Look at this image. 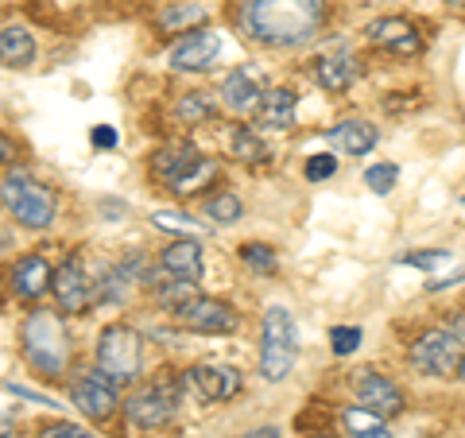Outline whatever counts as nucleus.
Wrapping results in <instances>:
<instances>
[{
	"label": "nucleus",
	"instance_id": "1",
	"mask_svg": "<svg viewBox=\"0 0 465 438\" xmlns=\"http://www.w3.org/2000/svg\"><path fill=\"white\" fill-rule=\"evenodd\" d=\"M326 24V0H241V27L264 47H302Z\"/></svg>",
	"mask_w": 465,
	"mask_h": 438
},
{
	"label": "nucleus",
	"instance_id": "2",
	"mask_svg": "<svg viewBox=\"0 0 465 438\" xmlns=\"http://www.w3.org/2000/svg\"><path fill=\"white\" fill-rule=\"evenodd\" d=\"M20 345H24V361L32 364L39 376H63L66 361H70V338L66 326L54 311H32L20 330Z\"/></svg>",
	"mask_w": 465,
	"mask_h": 438
},
{
	"label": "nucleus",
	"instance_id": "3",
	"mask_svg": "<svg viewBox=\"0 0 465 438\" xmlns=\"http://www.w3.org/2000/svg\"><path fill=\"white\" fill-rule=\"evenodd\" d=\"M140 361H143V342H140V333L133 326L116 323L109 330H101V338H97V369L105 373L116 388L136 384Z\"/></svg>",
	"mask_w": 465,
	"mask_h": 438
},
{
	"label": "nucleus",
	"instance_id": "4",
	"mask_svg": "<svg viewBox=\"0 0 465 438\" xmlns=\"http://www.w3.org/2000/svg\"><path fill=\"white\" fill-rule=\"evenodd\" d=\"M295 323L283 306H272L264 314V333H260V376L268 384L287 381V373L295 369Z\"/></svg>",
	"mask_w": 465,
	"mask_h": 438
},
{
	"label": "nucleus",
	"instance_id": "5",
	"mask_svg": "<svg viewBox=\"0 0 465 438\" xmlns=\"http://www.w3.org/2000/svg\"><path fill=\"white\" fill-rule=\"evenodd\" d=\"M0 194H5V210L16 217L20 225H27V229H47L54 222V191H51V186H43V183H35L32 174L8 171L5 174V186H0Z\"/></svg>",
	"mask_w": 465,
	"mask_h": 438
},
{
	"label": "nucleus",
	"instance_id": "6",
	"mask_svg": "<svg viewBox=\"0 0 465 438\" xmlns=\"http://www.w3.org/2000/svg\"><path fill=\"white\" fill-rule=\"evenodd\" d=\"M458 345H461V338L454 330H427L415 338L411 361L419 364V373H427V376H450L461 369Z\"/></svg>",
	"mask_w": 465,
	"mask_h": 438
},
{
	"label": "nucleus",
	"instance_id": "7",
	"mask_svg": "<svg viewBox=\"0 0 465 438\" xmlns=\"http://www.w3.org/2000/svg\"><path fill=\"white\" fill-rule=\"evenodd\" d=\"M174 412H179V384H167V381H159V384H148V388H140L133 400H128V419L136 423V427H167V423L174 419Z\"/></svg>",
	"mask_w": 465,
	"mask_h": 438
},
{
	"label": "nucleus",
	"instance_id": "8",
	"mask_svg": "<svg viewBox=\"0 0 465 438\" xmlns=\"http://www.w3.org/2000/svg\"><path fill=\"white\" fill-rule=\"evenodd\" d=\"M183 388L202 403L232 400L241 392V373L232 364H194L183 373Z\"/></svg>",
	"mask_w": 465,
	"mask_h": 438
},
{
	"label": "nucleus",
	"instance_id": "9",
	"mask_svg": "<svg viewBox=\"0 0 465 438\" xmlns=\"http://www.w3.org/2000/svg\"><path fill=\"white\" fill-rule=\"evenodd\" d=\"M174 314H179V323L194 333H232L241 326V314L232 311L229 303L206 299V295H198L194 303H186L183 311H174Z\"/></svg>",
	"mask_w": 465,
	"mask_h": 438
},
{
	"label": "nucleus",
	"instance_id": "10",
	"mask_svg": "<svg viewBox=\"0 0 465 438\" xmlns=\"http://www.w3.org/2000/svg\"><path fill=\"white\" fill-rule=\"evenodd\" d=\"M365 35H369V43H376V47H384V51L400 55V58H411V55L423 51V35H419V27L407 16H381V20H372L365 27Z\"/></svg>",
	"mask_w": 465,
	"mask_h": 438
},
{
	"label": "nucleus",
	"instance_id": "11",
	"mask_svg": "<svg viewBox=\"0 0 465 438\" xmlns=\"http://www.w3.org/2000/svg\"><path fill=\"white\" fill-rule=\"evenodd\" d=\"M74 403H78V412H82L85 419L109 423V419L116 415V384H113L101 369L85 373L82 381L74 384Z\"/></svg>",
	"mask_w": 465,
	"mask_h": 438
},
{
	"label": "nucleus",
	"instance_id": "12",
	"mask_svg": "<svg viewBox=\"0 0 465 438\" xmlns=\"http://www.w3.org/2000/svg\"><path fill=\"white\" fill-rule=\"evenodd\" d=\"M51 291L58 306H63L66 314H85L94 303V287H90V275H85L82 260H66V264L54 268V280H51Z\"/></svg>",
	"mask_w": 465,
	"mask_h": 438
},
{
	"label": "nucleus",
	"instance_id": "13",
	"mask_svg": "<svg viewBox=\"0 0 465 438\" xmlns=\"http://www.w3.org/2000/svg\"><path fill=\"white\" fill-rule=\"evenodd\" d=\"M264 94H268V78H264V70H260L256 63L237 66L225 78V85H222V97H225V105L232 113H252V109H260Z\"/></svg>",
	"mask_w": 465,
	"mask_h": 438
},
{
	"label": "nucleus",
	"instance_id": "14",
	"mask_svg": "<svg viewBox=\"0 0 465 438\" xmlns=\"http://www.w3.org/2000/svg\"><path fill=\"white\" fill-rule=\"evenodd\" d=\"M217 51H222V39L213 32H183L171 47V70H183V75H194V70H206Z\"/></svg>",
	"mask_w": 465,
	"mask_h": 438
},
{
	"label": "nucleus",
	"instance_id": "15",
	"mask_svg": "<svg viewBox=\"0 0 465 438\" xmlns=\"http://www.w3.org/2000/svg\"><path fill=\"white\" fill-rule=\"evenodd\" d=\"M357 400L365 403V407H372V412H381V415H400L403 407H407V400H403V392L388 381V376H381V373H372V369H365L357 376Z\"/></svg>",
	"mask_w": 465,
	"mask_h": 438
},
{
	"label": "nucleus",
	"instance_id": "16",
	"mask_svg": "<svg viewBox=\"0 0 465 438\" xmlns=\"http://www.w3.org/2000/svg\"><path fill=\"white\" fill-rule=\"evenodd\" d=\"M51 280H54V268L43 256H24V260H16V268H12V291H16V299H24V303H35L43 291L51 287Z\"/></svg>",
	"mask_w": 465,
	"mask_h": 438
},
{
	"label": "nucleus",
	"instance_id": "17",
	"mask_svg": "<svg viewBox=\"0 0 465 438\" xmlns=\"http://www.w3.org/2000/svg\"><path fill=\"white\" fill-rule=\"evenodd\" d=\"M295 109H299V94L287 90V85H272V90L264 94V101H260V109H256V124L283 133V128L295 124Z\"/></svg>",
	"mask_w": 465,
	"mask_h": 438
},
{
	"label": "nucleus",
	"instance_id": "18",
	"mask_svg": "<svg viewBox=\"0 0 465 438\" xmlns=\"http://www.w3.org/2000/svg\"><path fill=\"white\" fill-rule=\"evenodd\" d=\"M198 152L191 148V144H171V148H159L155 155H152V174L163 186H174L183 179V174H191L194 167H198Z\"/></svg>",
	"mask_w": 465,
	"mask_h": 438
},
{
	"label": "nucleus",
	"instance_id": "19",
	"mask_svg": "<svg viewBox=\"0 0 465 438\" xmlns=\"http://www.w3.org/2000/svg\"><path fill=\"white\" fill-rule=\"evenodd\" d=\"M311 75H314V82L322 85V90L345 94L349 85H353V78H357V63L349 55H322V58H314Z\"/></svg>",
	"mask_w": 465,
	"mask_h": 438
},
{
	"label": "nucleus",
	"instance_id": "20",
	"mask_svg": "<svg viewBox=\"0 0 465 438\" xmlns=\"http://www.w3.org/2000/svg\"><path fill=\"white\" fill-rule=\"evenodd\" d=\"M163 268L171 275H183V280H202V244L194 237L171 241L163 248Z\"/></svg>",
	"mask_w": 465,
	"mask_h": 438
},
{
	"label": "nucleus",
	"instance_id": "21",
	"mask_svg": "<svg viewBox=\"0 0 465 438\" xmlns=\"http://www.w3.org/2000/svg\"><path fill=\"white\" fill-rule=\"evenodd\" d=\"M330 144L345 155H365L376 148V124L369 121H341L338 128L330 133Z\"/></svg>",
	"mask_w": 465,
	"mask_h": 438
},
{
	"label": "nucleus",
	"instance_id": "22",
	"mask_svg": "<svg viewBox=\"0 0 465 438\" xmlns=\"http://www.w3.org/2000/svg\"><path fill=\"white\" fill-rule=\"evenodd\" d=\"M206 16L210 12L194 5V0H174V5L159 12L155 24H159V32H198V27L206 24Z\"/></svg>",
	"mask_w": 465,
	"mask_h": 438
},
{
	"label": "nucleus",
	"instance_id": "23",
	"mask_svg": "<svg viewBox=\"0 0 465 438\" xmlns=\"http://www.w3.org/2000/svg\"><path fill=\"white\" fill-rule=\"evenodd\" d=\"M0 58H5V66H12V70L35 63V43L20 24H5V32H0Z\"/></svg>",
	"mask_w": 465,
	"mask_h": 438
},
{
	"label": "nucleus",
	"instance_id": "24",
	"mask_svg": "<svg viewBox=\"0 0 465 438\" xmlns=\"http://www.w3.org/2000/svg\"><path fill=\"white\" fill-rule=\"evenodd\" d=\"M229 152L237 155L241 164H249V167H260V164H268V159H272V148L264 144V136L252 133L249 124L232 128V136H229Z\"/></svg>",
	"mask_w": 465,
	"mask_h": 438
},
{
	"label": "nucleus",
	"instance_id": "25",
	"mask_svg": "<svg viewBox=\"0 0 465 438\" xmlns=\"http://www.w3.org/2000/svg\"><path fill=\"white\" fill-rule=\"evenodd\" d=\"M341 423L353 438H391L384 415L372 407H349V412H341Z\"/></svg>",
	"mask_w": 465,
	"mask_h": 438
},
{
	"label": "nucleus",
	"instance_id": "26",
	"mask_svg": "<svg viewBox=\"0 0 465 438\" xmlns=\"http://www.w3.org/2000/svg\"><path fill=\"white\" fill-rule=\"evenodd\" d=\"M213 113H217V105H213V97H210L206 90L183 94V97H179V105H174V116H179L183 124H202V121H210Z\"/></svg>",
	"mask_w": 465,
	"mask_h": 438
},
{
	"label": "nucleus",
	"instance_id": "27",
	"mask_svg": "<svg viewBox=\"0 0 465 438\" xmlns=\"http://www.w3.org/2000/svg\"><path fill=\"white\" fill-rule=\"evenodd\" d=\"M155 299L171 306V311H183L186 303L198 299V280H183V275H174V284H159L155 287Z\"/></svg>",
	"mask_w": 465,
	"mask_h": 438
},
{
	"label": "nucleus",
	"instance_id": "28",
	"mask_svg": "<svg viewBox=\"0 0 465 438\" xmlns=\"http://www.w3.org/2000/svg\"><path fill=\"white\" fill-rule=\"evenodd\" d=\"M241 214H244V206H241V198L232 194V191H217V194L206 198V217H213L217 225L241 222Z\"/></svg>",
	"mask_w": 465,
	"mask_h": 438
},
{
	"label": "nucleus",
	"instance_id": "29",
	"mask_svg": "<svg viewBox=\"0 0 465 438\" xmlns=\"http://www.w3.org/2000/svg\"><path fill=\"white\" fill-rule=\"evenodd\" d=\"M213 174H217V164H213V159H198V167H194L191 174H183V179L174 183L171 191L179 194V198H186V194H194L198 186H206V183L213 179Z\"/></svg>",
	"mask_w": 465,
	"mask_h": 438
},
{
	"label": "nucleus",
	"instance_id": "30",
	"mask_svg": "<svg viewBox=\"0 0 465 438\" xmlns=\"http://www.w3.org/2000/svg\"><path fill=\"white\" fill-rule=\"evenodd\" d=\"M241 260L249 268H256V272H275V253H272L268 244H256V241L241 244Z\"/></svg>",
	"mask_w": 465,
	"mask_h": 438
},
{
	"label": "nucleus",
	"instance_id": "31",
	"mask_svg": "<svg viewBox=\"0 0 465 438\" xmlns=\"http://www.w3.org/2000/svg\"><path fill=\"white\" fill-rule=\"evenodd\" d=\"M396 179H400V171L391 167V164H376V167L365 171V186H369L372 194H388L391 186H396Z\"/></svg>",
	"mask_w": 465,
	"mask_h": 438
},
{
	"label": "nucleus",
	"instance_id": "32",
	"mask_svg": "<svg viewBox=\"0 0 465 438\" xmlns=\"http://www.w3.org/2000/svg\"><path fill=\"white\" fill-rule=\"evenodd\" d=\"M450 260H454V256H450L446 248H427V253H407V256H403V264L434 272V268H450Z\"/></svg>",
	"mask_w": 465,
	"mask_h": 438
},
{
	"label": "nucleus",
	"instance_id": "33",
	"mask_svg": "<svg viewBox=\"0 0 465 438\" xmlns=\"http://www.w3.org/2000/svg\"><path fill=\"white\" fill-rule=\"evenodd\" d=\"M152 222L159 229H179V233H186V237H198V233H202L198 222H186V214H174V210H155Z\"/></svg>",
	"mask_w": 465,
	"mask_h": 438
},
{
	"label": "nucleus",
	"instance_id": "34",
	"mask_svg": "<svg viewBox=\"0 0 465 438\" xmlns=\"http://www.w3.org/2000/svg\"><path fill=\"white\" fill-rule=\"evenodd\" d=\"M330 342H333V353L349 357V353H353V349L361 345V330H357V326H338V330L330 333Z\"/></svg>",
	"mask_w": 465,
	"mask_h": 438
},
{
	"label": "nucleus",
	"instance_id": "35",
	"mask_svg": "<svg viewBox=\"0 0 465 438\" xmlns=\"http://www.w3.org/2000/svg\"><path fill=\"white\" fill-rule=\"evenodd\" d=\"M302 171H307V179H311V183H322V179H330V174L338 171V159L326 155V152H322V155H311Z\"/></svg>",
	"mask_w": 465,
	"mask_h": 438
},
{
	"label": "nucleus",
	"instance_id": "36",
	"mask_svg": "<svg viewBox=\"0 0 465 438\" xmlns=\"http://www.w3.org/2000/svg\"><path fill=\"white\" fill-rule=\"evenodd\" d=\"M39 438H97L90 431H82L78 423H51V427H43Z\"/></svg>",
	"mask_w": 465,
	"mask_h": 438
},
{
	"label": "nucleus",
	"instance_id": "37",
	"mask_svg": "<svg viewBox=\"0 0 465 438\" xmlns=\"http://www.w3.org/2000/svg\"><path fill=\"white\" fill-rule=\"evenodd\" d=\"M94 144H97V148H116V128L97 124V128H94Z\"/></svg>",
	"mask_w": 465,
	"mask_h": 438
},
{
	"label": "nucleus",
	"instance_id": "38",
	"mask_svg": "<svg viewBox=\"0 0 465 438\" xmlns=\"http://www.w3.org/2000/svg\"><path fill=\"white\" fill-rule=\"evenodd\" d=\"M241 438H280V431H275V427H256V431L241 434Z\"/></svg>",
	"mask_w": 465,
	"mask_h": 438
},
{
	"label": "nucleus",
	"instance_id": "39",
	"mask_svg": "<svg viewBox=\"0 0 465 438\" xmlns=\"http://www.w3.org/2000/svg\"><path fill=\"white\" fill-rule=\"evenodd\" d=\"M458 376H461V381H465V357H461V369H458Z\"/></svg>",
	"mask_w": 465,
	"mask_h": 438
},
{
	"label": "nucleus",
	"instance_id": "40",
	"mask_svg": "<svg viewBox=\"0 0 465 438\" xmlns=\"http://www.w3.org/2000/svg\"><path fill=\"white\" fill-rule=\"evenodd\" d=\"M311 438H333V434H311Z\"/></svg>",
	"mask_w": 465,
	"mask_h": 438
},
{
	"label": "nucleus",
	"instance_id": "41",
	"mask_svg": "<svg viewBox=\"0 0 465 438\" xmlns=\"http://www.w3.org/2000/svg\"><path fill=\"white\" fill-rule=\"evenodd\" d=\"M454 5H465V0H454Z\"/></svg>",
	"mask_w": 465,
	"mask_h": 438
}]
</instances>
